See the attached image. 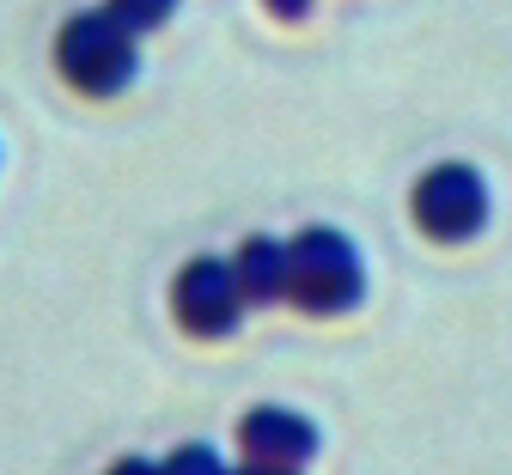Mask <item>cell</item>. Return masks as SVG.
Returning a JSON list of instances; mask_svg holds the SVG:
<instances>
[{
	"mask_svg": "<svg viewBox=\"0 0 512 475\" xmlns=\"http://www.w3.org/2000/svg\"><path fill=\"white\" fill-rule=\"evenodd\" d=\"M360 293H366V268H360V250L342 232L311 226L287 244V299L299 311L336 317V311L360 305Z\"/></svg>",
	"mask_w": 512,
	"mask_h": 475,
	"instance_id": "cell-2",
	"label": "cell"
},
{
	"mask_svg": "<svg viewBox=\"0 0 512 475\" xmlns=\"http://www.w3.org/2000/svg\"><path fill=\"white\" fill-rule=\"evenodd\" d=\"M238 451L250 469H299V463H311L317 433L293 409H250L238 427Z\"/></svg>",
	"mask_w": 512,
	"mask_h": 475,
	"instance_id": "cell-5",
	"label": "cell"
},
{
	"mask_svg": "<svg viewBox=\"0 0 512 475\" xmlns=\"http://www.w3.org/2000/svg\"><path fill=\"white\" fill-rule=\"evenodd\" d=\"M171 469H220V457H214V451H177Z\"/></svg>",
	"mask_w": 512,
	"mask_h": 475,
	"instance_id": "cell-8",
	"label": "cell"
},
{
	"mask_svg": "<svg viewBox=\"0 0 512 475\" xmlns=\"http://www.w3.org/2000/svg\"><path fill=\"white\" fill-rule=\"evenodd\" d=\"M305 7L311 0H269V13H281V19H305Z\"/></svg>",
	"mask_w": 512,
	"mask_h": 475,
	"instance_id": "cell-9",
	"label": "cell"
},
{
	"mask_svg": "<svg viewBox=\"0 0 512 475\" xmlns=\"http://www.w3.org/2000/svg\"><path fill=\"white\" fill-rule=\"evenodd\" d=\"M244 281H238V262L220 256H196L177 275V317L189 335H232L238 311H244Z\"/></svg>",
	"mask_w": 512,
	"mask_h": 475,
	"instance_id": "cell-4",
	"label": "cell"
},
{
	"mask_svg": "<svg viewBox=\"0 0 512 475\" xmlns=\"http://www.w3.org/2000/svg\"><path fill=\"white\" fill-rule=\"evenodd\" d=\"M55 67H61V80H68L74 92L86 98H110L122 92L128 80H135V31H128L110 7L104 13H74L68 25H61L55 37Z\"/></svg>",
	"mask_w": 512,
	"mask_h": 475,
	"instance_id": "cell-1",
	"label": "cell"
},
{
	"mask_svg": "<svg viewBox=\"0 0 512 475\" xmlns=\"http://www.w3.org/2000/svg\"><path fill=\"white\" fill-rule=\"evenodd\" d=\"M415 220L439 244H464L488 226V183L470 165H433L415 183Z\"/></svg>",
	"mask_w": 512,
	"mask_h": 475,
	"instance_id": "cell-3",
	"label": "cell"
},
{
	"mask_svg": "<svg viewBox=\"0 0 512 475\" xmlns=\"http://www.w3.org/2000/svg\"><path fill=\"white\" fill-rule=\"evenodd\" d=\"M110 13L141 37V31H153V25H165L177 13V0H110Z\"/></svg>",
	"mask_w": 512,
	"mask_h": 475,
	"instance_id": "cell-7",
	"label": "cell"
},
{
	"mask_svg": "<svg viewBox=\"0 0 512 475\" xmlns=\"http://www.w3.org/2000/svg\"><path fill=\"white\" fill-rule=\"evenodd\" d=\"M232 262H238V281H244V299L250 305L287 299V244H275V238H244V250Z\"/></svg>",
	"mask_w": 512,
	"mask_h": 475,
	"instance_id": "cell-6",
	"label": "cell"
}]
</instances>
